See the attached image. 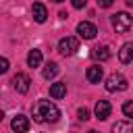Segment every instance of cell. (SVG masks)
Segmentation results:
<instances>
[{
  "label": "cell",
  "mask_w": 133,
  "mask_h": 133,
  "mask_svg": "<svg viewBox=\"0 0 133 133\" xmlns=\"http://www.w3.org/2000/svg\"><path fill=\"white\" fill-rule=\"evenodd\" d=\"M27 64L29 66H39L42 64V50H29V54H27Z\"/></svg>",
  "instance_id": "5bb4252c"
},
{
  "label": "cell",
  "mask_w": 133,
  "mask_h": 133,
  "mask_svg": "<svg viewBox=\"0 0 133 133\" xmlns=\"http://www.w3.org/2000/svg\"><path fill=\"white\" fill-rule=\"evenodd\" d=\"M77 116H79V121H87V118H89V110H87V108H79Z\"/></svg>",
  "instance_id": "ac0fdd59"
},
{
  "label": "cell",
  "mask_w": 133,
  "mask_h": 133,
  "mask_svg": "<svg viewBox=\"0 0 133 133\" xmlns=\"http://www.w3.org/2000/svg\"><path fill=\"white\" fill-rule=\"evenodd\" d=\"M112 2H114V0H98V4H100L102 8H110V6H112Z\"/></svg>",
  "instance_id": "44dd1931"
},
{
  "label": "cell",
  "mask_w": 133,
  "mask_h": 133,
  "mask_svg": "<svg viewBox=\"0 0 133 133\" xmlns=\"http://www.w3.org/2000/svg\"><path fill=\"white\" fill-rule=\"evenodd\" d=\"M10 127H12V131H17V133H25V131H29V121H27V116L17 114V116L12 118V123H10Z\"/></svg>",
  "instance_id": "30bf717a"
},
{
  "label": "cell",
  "mask_w": 133,
  "mask_h": 133,
  "mask_svg": "<svg viewBox=\"0 0 133 133\" xmlns=\"http://www.w3.org/2000/svg\"><path fill=\"white\" fill-rule=\"evenodd\" d=\"M131 25H133V19H131L129 12H116V15H112V27L118 33H127L131 29Z\"/></svg>",
  "instance_id": "3957f363"
},
{
  "label": "cell",
  "mask_w": 133,
  "mask_h": 133,
  "mask_svg": "<svg viewBox=\"0 0 133 133\" xmlns=\"http://www.w3.org/2000/svg\"><path fill=\"white\" fill-rule=\"evenodd\" d=\"M60 118V110L50 100H39L33 108V121L37 123H56Z\"/></svg>",
  "instance_id": "6da1fadb"
},
{
  "label": "cell",
  "mask_w": 133,
  "mask_h": 133,
  "mask_svg": "<svg viewBox=\"0 0 133 133\" xmlns=\"http://www.w3.org/2000/svg\"><path fill=\"white\" fill-rule=\"evenodd\" d=\"M118 58L123 64H133V42H127L118 50Z\"/></svg>",
  "instance_id": "52a82bcc"
},
{
  "label": "cell",
  "mask_w": 133,
  "mask_h": 133,
  "mask_svg": "<svg viewBox=\"0 0 133 133\" xmlns=\"http://www.w3.org/2000/svg\"><path fill=\"white\" fill-rule=\"evenodd\" d=\"M6 71H8V60L2 58V60H0V73H6Z\"/></svg>",
  "instance_id": "ffe728a7"
},
{
  "label": "cell",
  "mask_w": 133,
  "mask_h": 133,
  "mask_svg": "<svg viewBox=\"0 0 133 133\" xmlns=\"http://www.w3.org/2000/svg\"><path fill=\"white\" fill-rule=\"evenodd\" d=\"M77 50H79V39L73 37V35H66V37H62L58 42V52L62 56H73Z\"/></svg>",
  "instance_id": "277c9868"
},
{
  "label": "cell",
  "mask_w": 133,
  "mask_h": 133,
  "mask_svg": "<svg viewBox=\"0 0 133 133\" xmlns=\"http://www.w3.org/2000/svg\"><path fill=\"white\" fill-rule=\"evenodd\" d=\"M112 131H114V133H121V131L133 133V123H114V125H112Z\"/></svg>",
  "instance_id": "2e32d148"
},
{
  "label": "cell",
  "mask_w": 133,
  "mask_h": 133,
  "mask_svg": "<svg viewBox=\"0 0 133 133\" xmlns=\"http://www.w3.org/2000/svg\"><path fill=\"white\" fill-rule=\"evenodd\" d=\"M31 15H33V21H35V23H46V19H48V10H46V6L39 4V2H35V4L31 6Z\"/></svg>",
  "instance_id": "9c48e42d"
},
{
  "label": "cell",
  "mask_w": 133,
  "mask_h": 133,
  "mask_svg": "<svg viewBox=\"0 0 133 133\" xmlns=\"http://www.w3.org/2000/svg\"><path fill=\"white\" fill-rule=\"evenodd\" d=\"M85 77H87V81H89V83H100V81H102V77H104V71H102V66L94 64V66H89V69L85 71Z\"/></svg>",
  "instance_id": "8fae6325"
},
{
  "label": "cell",
  "mask_w": 133,
  "mask_h": 133,
  "mask_svg": "<svg viewBox=\"0 0 133 133\" xmlns=\"http://www.w3.org/2000/svg\"><path fill=\"white\" fill-rule=\"evenodd\" d=\"M52 2H56V4H60V2H64V0H52Z\"/></svg>",
  "instance_id": "7402d4cb"
},
{
  "label": "cell",
  "mask_w": 133,
  "mask_h": 133,
  "mask_svg": "<svg viewBox=\"0 0 133 133\" xmlns=\"http://www.w3.org/2000/svg\"><path fill=\"white\" fill-rule=\"evenodd\" d=\"M110 102L108 100H100L98 104H96V108H94V112H96V118H100V121H106L108 116H110Z\"/></svg>",
  "instance_id": "ba28073f"
},
{
  "label": "cell",
  "mask_w": 133,
  "mask_h": 133,
  "mask_svg": "<svg viewBox=\"0 0 133 133\" xmlns=\"http://www.w3.org/2000/svg\"><path fill=\"white\" fill-rule=\"evenodd\" d=\"M50 96L54 98V100H60V98H64L66 96V83H52L50 85Z\"/></svg>",
  "instance_id": "4fadbf2b"
},
{
  "label": "cell",
  "mask_w": 133,
  "mask_h": 133,
  "mask_svg": "<svg viewBox=\"0 0 133 133\" xmlns=\"http://www.w3.org/2000/svg\"><path fill=\"white\" fill-rule=\"evenodd\" d=\"M12 85H15V89H17L19 94H27V91H29V85H31V79H29V75H25V73H17V75L12 77Z\"/></svg>",
  "instance_id": "5b68a950"
},
{
  "label": "cell",
  "mask_w": 133,
  "mask_h": 133,
  "mask_svg": "<svg viewBox=\"0 0 133 133\" xmlns=\"http://www.w3.org/2000/svg\"><path fill=\"white\" fill-rule=\"evenodd\" d=\"M127 87H129V81H127L125 75H121V73L108 75V79H106V89L108 91H125Z\"/></svg>",
  "instance_id": "7a4b0ae2"
},
{
  "label": "cell",
  "mask_w": 133,
  "mask_h": 133,
  "mask_svg": "<svg viewBox=\"0 0 133 133\" xmlns=\"http://www.w3.org/2000/svg\"><path fill=\"white\" fill-rule=\"evenodd\" d=\"M58 71H60V69H58L56 62H48V64L44 66V77H46V79H54V77L58 75Z\"/></svg>",
  "instance_id": "9a60e30c"
},
{
  "label": "cell",
  "mask_w": 133,
  "mask_h": 133,
  "mask_svg": "<svg viewBox=\"0 0 133 133\" xmlns=\"http://www.w3.org/2000/svg\"><path fill=\"white\" fill-rule=\"evenodd\" d=\"M123 114L127 118H133V100H129V102L123 104Z\"/></svg>",
  "instance_id": "e0dca14e"
},
{
  "label": "cell",
  "mask_w": 133,
  "mask_h": 133,
  "mask_svg": "<svg viewBox=\"0 0 133 133\" xmlns=\"http://www.w3.org/2000/svg\"><path fill=\"white\" fill-rule=\"evenodd\" d=\"M77 33H79L83 39H94L96 33H98V29H96L94 23H89V21H81V23L77 25Z\"/></svg>",
  "instance_id": "8992f818"
},
{
  "label": "cell",
  "mask_w": 133,
  "mask_h": 133,
  "mask_svg": "<svg viewBox=\"0 0 133 133\" xmlns=\"http://www.w3.org/2000/svg\"><path fill=\"white\" fill-rule=\"evenodd\" d=\"M91 56H94L96 60L104 62V60L110 58V48H108V46H96V48L91 50Z\"/></svg>",
  "instance_id": "7c38bea8"
},
{
  "label": "cell",
  "mask_w": 133,
  "mask_h": 133,
  "mask_svg": "<svg viewBox=\"0 0 133 133\" xmlns=\"http://www.w3.org/2000/svg\"><path fill=\"white\" fill-rule=\"evenodd\" d=\"M71 4H73V8H83L87 4V0H71Z\"/></svg>",
  "instance_id": "d6986e66"
}]
</instances>
